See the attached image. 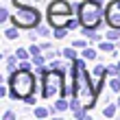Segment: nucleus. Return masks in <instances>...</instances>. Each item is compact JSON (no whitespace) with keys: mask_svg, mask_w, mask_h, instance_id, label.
Instances as JSON below:
<instances>
[{"mask_svg":"<svg viewBox=\"0 0 120 120\" xmlns=\"http://www.w3.org/2000/svg\"><path fill=\"white\" fill-rule=\"evenodd\" d=\"M9 96L13 101H24L26 96L35 94V87H37V79H35V70H24L18 68L9 74Z\"/></svg>","mask_w":120,"mask_h":120,"instance_id":"1","label":"nucleus"},{"mask_svg":"<svg viewBox=\"0 0 120 120\" xmlns=\"http://www.w3.org/2000/svg\"><path fill=\"white\" fill-rule=\"evenodd\" d=\"M76 13H79V20H81L83 29H98L103 18H105L103 0H83L76 7Z\"/></svg>","mask_w":120,"mask_h":120,"instance_id":"2","label":"nucleus"},{"mask_svg":"<svg viewBox=\"0 0 120 120\" xmlns=\"http://www.w3.org/2000/svg\"><path fill=\"white\" fill-rule=\"evenodd\" d=\"M41 94H44V98H59L66 94V74H63V70L48 68L41 74Z\"/></svg>","mask_w":120,"mask_h":120,"instance_id":"3","label":"nucleus"},{"mask_svg":"<svg viewBox=\"0 0 120 120\" xmlns=\"http://www.w3.org/2000/svg\"><path fill=\"white\" fill-rule=\"evenodd\" d=\"M41 20V13L35 7H15V13L11 15V22L18 29H35Z\"/></svg>","mask_w":120,"mask_h":120,"instance_id":"4","label":"nucleus"},{"mask_svg":"<svg viewBox=\"0 0 120 120\" xmlns=\"http://www.w3.org/2000/svg\"><path fill=\"white\" fill-rule=\"evenodd\" d=\"M105 22L111 29H120V0H111L105 7Z\"/></svg>","mask_w":120,"mask_h":120,"instance_id":"5","label":"nucleus"},{"mask_svg":"<svg viewBox=\"0 0 120 120\" xmlns=\"http://www.w3.org/2000/svg\"><path fill=\"white\" fill-rule=\"evenodd\" d=\"M72 13H46V20L52 29H59V26H68Z\"/></svg>","mask_w":120,"mask_h":120,"instance_id":"6","label":"nucleus"},{"mask_svg":"<svg viewBox=\"0 0 120 120\" xmlns=\"http://www.w3.org/2000/svg\"><path fill=\"white\" fill-rule=\"evenodd\" d=\"M46 13H74V7L68 2V0H52L48 4Z\"/></svg>","mask_w":120,"mask_h":120,"instance_id":"7","label":"nucleus"},{"mask_svg":"<svg viewBox=\"0 0 120 120\" xmlns=\"http://www.w3.org/2000/svg\"><path fill=\"white\" fill-rule=\"evenodd\" d=\"M116 44H118V41L103 39V41H98V50H103V52H107V55H114L116 52Z\"/></svg>","mask_w":120,"mask_h":120,"instance_id":"8","label":"nucleus"},{"mask_svg":"<svg viewBox=\"0 0 120 120\" xmlns=\"http://www.w3.org/2000/svg\"><path fill=\"white\" fill-rule=\"evenodd\" d=\"M4 63H7V70L13 72V70H18L20 59H18V55H7V57H4Z\"/></svg>","mask_w":120,"mask_h":120,"instance_id":"9","label":"nucleus"},{"mask_svg":"<svg viewBox=\"0 0 120 120\" xmlns=\"http://www.w3.org/2000/svg\"><path fill=\"white\" fill-rule=\"evenodd\" d=\"M118 103H109V105H105V109H103V116L105 118H114L116 114H118Z\"/></svg>","mask_w":120,"mask_h":120,"instance_id":"10","label":"nucleus"},{"mask_svg":"<svg viewBox=\"0 0 120 120\" xmlns=\"http://www.w3.org/2000/svg\"><path fill=\"white\" fill-rule=\"evenodd\" d=\"M81 57H83V59H87V61H96V59H98V52L94 50V48L85 46V48L81 50Z\"/></svg>","mask_w":120,"mask_h":120,"instance_id":"11","label":"nucleus"},{"mask_svg":"<svg viewBox=\"0 0 120 120\" xmlns=\"http://www.w3.org/2000/svg\"><path fill=\"white\" fill-rule=\"evenodd\" d=\"M61 57L66 59V61H74V59H76V48H74V46L63 48V50H61Z\"/></svg>","mask_w":120,"mask_h":120,"instance_id":"12","label":"nucleus"},{"mask_svg":"<svg viewBox=\"0 0 120 120\" xmlns=\"http://www.w3.org/2000/svg\"><path fill=\"white\" fill-rule=\"evenodd\" d=\"M105 39H111V41H120V29H111V26H109V31L105 33Z\"/></svg>","mask_w":120,"mask_h":120,"instance_id":"13","label":"nucleus"},{"mask_svg":"<svg viewBox=\"0 0 120 120\" xmlns=\"http://www.w3.org/2000/svg\"><path fill=\"white\" fill-rule=\"evenodd\" d=\"M4 37H7V39H18V37H20L18 26L13 24V26H9V29H4Z\"/></svg>","mask_w":120,"mask_h":120,"instance_id":"14","label":"nucleus"},{"mask_svg":"<svg viewBox=\"0 0 120 120\" xmlns=\"http://www.w3.org/2000/svg\"><path fill=\"white\" fill-rule=\"evenodd\" d=\"M33 114H35V118H48V116H50V107H35V111H33Z\"/></svg>","mask_w":120,"mask_h":120,"instance_id":"15","label":"nucleus"},{"mask_svg":"<svg viewBox=\"0 0 120 120\" xmlns=\"http://www.w3.org/2000/svg\"><path fill=\"white\" fill-rule=\"evenodd\" d=\"M48 26H50V24H48ZM48 26H44V24H37V26H35V33H37L39 35V37H48V35H50V29H48Z\"/></svg>","mask_w":120,"mask_h":120,"instance_id":"16","label":"nucleus"},{"mask_svg":"<svg viewBox=\"0 0 120 120\" xmlns=\"http://www.w3.org/2000/svg\"><path fill=\"white\" fill-rule=\"evenodd\" d=\"M70 66H72V63H70ZM70 66H68V63H63V61H59V59H52L48 68H52V70H63V72H66V68H70Z\"/></svg>","mask_w":120,"mask_h":120,"instance_id":"17","label":"nucleus"},{"mask_svg":"<svg viewBox=\"0 0 120 120\" xmlns=\"http://www.w3.org/2000/svg\"><path fill=\"white\" fill-rule=\"evenodd\" d=\"M55 107H57L59 111H68V109H70V103H68L63 96H59V98H57V103H55Z\"/></svg>","mask_w":120,"mask_h":120,"instance_id":"18","label":"nucleus"},{"mask_svg":"<svg viewBox=\"0 0 120 120\" xmlns=\"http://www.w3.org/2000/svg\"><path fill=\"white\" fill-rule=\"evenodd\" d=\"M68 26H59V29H55L52 31V35H55V39H63V37H66V35H68Z\"/></svg>","mask_w":120,"mask_h":120,"instance_id":"19","label":"nucleus"},{"mask_svg":"<svg viewBox=\"0 0 120 120\" xmlns=\"http://www.w3.org/2000/svg\"><path fill=\"white\" fill-rule=\"evenodd\" d=\"M31 59H33V66H46V61H48L44 52H41V55H33Z\"/></svg>","mask_w":120,"mask_h":120,"instance_id":"20","label":"nucleus"},{"mask_svg":"<svg viewBox=\"0 0 120 120\" xmlns=\"http://www.w3.org/2000/svg\"><path fill=\"white\" fill-rule=\"evenodd\" d=\"M15 55H18V59H20V61H26V59L31 57V50H29V48H18Z\"/></svg>","mask_w":120,"mask_h":120,"instance_id":"21","label":"nucleus"},{"mask_svg":"<svg viewBox=\"0 0 120 120\" xmlns=\"http://www.w3.org/2000/svg\"><path fill=\"white\" fill-rule=\"evenodd\" d=\"M11 2H13V7H33L39 0H11Z\"/></svg>","mask_w":120,"mask_h":120,"instance_id":"22","label":"nucleus"},{"mask_svg":"<svg viewBox=\"0 0 120 120\" xmlns=\"http://www.w3.org/2000/svg\"><path fill=\"white\" fill-rule=\"evenodd\" d=\"M105 74H107V66H103V63H98L92 72V76H105Z\"/></svg>","mask_w":120,"mask_h":120,"instance_id":"23","label":"nucleus"},{"mask_svg":"<svg viewBox=\"0 0 120 120\" xmlns=\"http://www.w3.org/2000/svg\"><path fill=\"white\" fill-rule=\"evenodd\" d=\"M107 74L109 76H118L120 74V66H118V63H109V66H107Z\"/></svg>","mask_w":120,"mask_h":120,"instance_id":"24","label":"nucleus"},{"mask_svg":"<svg viewBox=\"0 0 120 120\" xmlns=\"http://www.w3.org/2000/svg\"><path fill=\"white\" fill-rule=\"evenodd\" d=\"M79 26H81V20H79V15H76V18H70V22H68V29H70V31H76Z\"/></svg>","mask_w":120,"mask_h":120,"instance_id":"25","label":"nucleus"},{"mask_svg":"<svg viewBox=\"0 0 120 120\" xmlns=\"http://www.w3.org/2000/svg\"><path fill=\"white\" fill-rule=\"evenodd\" d=\"M29 50H31V57H33V55H41V52H44V50H41V46L35 44V41H33V46L29 48Z\"/></svg>","mask_w":120,"mask_h":120,"instance_id":"26","label":"nucleus"},{"mask_svg":"<svg viewBox=\"0 0 120 120\" xmlns=\"http://www.w3.org/2000/svg\"><path fill=\"white\" fill-rule=\"evenodd\" d=\"M2 120H18V114H15V111H4V114H2Z\"/></svg>","mask_w":120,"mask_h":120,"instance_id":"27","label":"nucleus"},{"mask_svg":"<svg viewBox=\"0 0 120 120\" xmlns=\"http://www.w3.org/2000/svg\"><path fill=\"white\" fill-rule=\"evenodd\" d=\"M9 18H11L9 15V9H4V7H2V9H0V22H7Z\"/></svg>","mask_w":120,"mask_h":120,"instance_id":"28","label":"nucleus"},{"mask_svg":"<svg viewBox=\"0 0 120 120\" xmlns=\"http://www.w3.org/2000/svg\"><path fill=\"white\" fill-rule=\"evenodd\" d=\"M72 46H74V48H85V46H87V39H74Z\"/></svg>","mask_w":120,"mask_h":120,"instance_id":"29","label":"nucleus"},{"mask_svg":"<svg viewBox=\"0 0 120 120\" xmlns=\"http://www.w3.org/2000/svg\"><path fill=\"white\" fill-rule=\"evenodd\" d=\"M44 55H46V59H48V61H52V59H57V50H50V48H48V50H46Z\"/></svg>","mask_w":120,"mask_h":120,"instance_id":"30","label":"nucleus"},{"mask_svg":"<svg viewBox=\"0 0 120 120\" xmlns=\"http://www.w3.org/2000/svg\"><path fill=\"white\" fill-rule=\"evenodd\" d=\"M9 96V85H0V98Z\"/></svg>","mask_w":120,"mask_h":120,"instance_id":"31","label":"nucleus"},{"mask_svg":"<svg viewBox=\"0 0 120 120\" xmlns=\"http://www.w3.org/2000/svg\"><path fill=\"white\" fill-rule=\"evenodd\" d=\"M24 103H26V105H35V103H37V98L31 94V96H26V98H24Z\"/></svg>","mask_w":120,"mask_h":120,"instance_id":"32","label":"nucleus"},{"mask_svg":"<svg viewBox=\"0 0 120 120\" xmlns=\"http://www.w3.org/2000/svg\"><path fill=\"white\" fill-rule=\"evenodd\" d=\"M39 46H41V50H48V48H50L52 44H50V41H41V44H39Z\"/></svg>","mask_w":120,"mask_h":120,"instance_id":"33","label":"nucleus"},{"mask_svg":"<svg viewBox=\"0 0 120 120\" xmlns=\"http://www.w3.org/2000/svg\"><path fill=\"white\" fill-rule=\"evenodd\" d=\"M116 103H118V107H120V96H118V101H116Z\"/></svg>","mask_w":120,"mask_h":120,"instance_id":"34","label":"nucleus"},{"mask_svg":"<svg viewBox=\"0 0 120 120\" xmlns=\"http://www.w3.org/2000/svg\"><path fill=\"white\" fill-rule=\"evenodd\" d=\"M118 44H120V41H118Z\"/></svg>","mask_w":120,"mask_h":120,"instance_id":"35","label":"nucleus"}]
</instances>
